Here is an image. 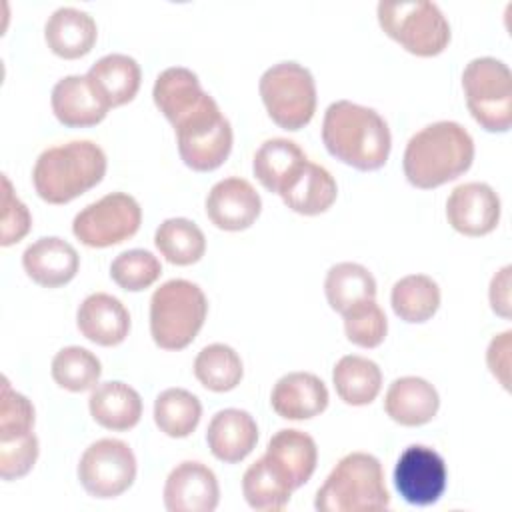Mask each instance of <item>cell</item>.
Masks as SVG:
<instances>
[{
	"mask_svg": "<svg viewBox=\"0 0 512 512\" xmlns=\"http://www.w3.org/2000/svg\"><path fill=\"white\" fill-rule=\"evenodd\" d=\"M52 112L68 128L96 126L108 114V106L92 90L86 76H64L52 88Z\"/></svg>",
	"mask_w": 512,
	"mask_h": 512,
	"instance_id": "cell-21",
	"label": "cell"
},
{
	"mask_svg": "<svg viewBox=\"0 0 512 512\" xmlns=\"http://www.w3.org/2000/svg\"><path fill=\"white\" fill-rule=\"evenodd\" d=\"M86 78L98 98L108 106H122L130 102L140 88V66L128 54H106L96 60Z\"/></svg>",
	"mask_w": 512,
	"mask_h": 512,
	"instance_id": "cell-24",
	"label": "cell"
},
{
	"mask_svg": "<svg viewBox=\"0 0 512 512\" xmlns=\"http://www.w3.org/2000/svg\"><path fill=\"white\" fill-rule=\"evenodd\" d=\"M38 458V438L34 432L0 440V478L16 480L26 476Z\"/></svg>",
	"mask_w": 512,
	"mask_h": 512,
	"instance_id": "cell-40",
	"label": "cell"
},
{
	"mask_svg": "<svg viewBox=\"0 0 512 512\" xmlns=\"http://www.w3.org/2000/svg\"><path fill=\"white\" fill-rule=\"evenodd\" d=\"M260 210V194L248 180L238 176L216 182L206 196V214L220 230H246L256 222Z\"/></svg>",
	"mask_w": 512,
	"mask_h": 512,
	"instance_id": "cell-15",
	"label": "cell"
},
{
	"mask_svg": "<svg viewBox=\"0 0 512 512\" xmlns=\"http://www.w3.org/2000/svg\"><path fill=\"white\" fill-rule=\"evenodd\" d=\"M338 194L332 174L314 162H308L296 172V176L280 192L282 202L298 214L316 216L326 212Z\"/></svg>",
	"mask_w": 512,
	"mask_h": 512,
	"instance_id": "cell-25",
	"label": "cell"
},
{
	"mask_svg": "<svg viewBox=\"0 0 512 512\" xmlns=\"http://www.w3.org/2000/svg\"><path fill=\"white\" fill-rule=\"evenodd\" d=\"M244 368L238 352L228 344H208L194 360V376L212 392H228L242 380Z\"/></svg>",
	"mask_w": 512,
	"mask_h": 512,
	"instance_id": "cell-34",
	"label": "cell"
},
{
	"mask_svg": "<svg viewBox=\"0 0 512 512\" xmlns=\"http://www.w3.org/2000/svg\"><path fill=\"white\" fill-rule=\"evenodd\" d=\"M510 272L512 266H504L490 282V304L502 318H510Z\"/></svg>",
	"mask_w": 512,
	"mask_h": 512,
	"instance_id": "cell-43",
	"label": "cell"
},
{
	"mask_svg": "<svg viewBox=\"0 0 512 512\" xmlns=\"http://www.w3.org/2000/svg\"><path fill=\"white\" fill-rule=\"evenodd\" d=\"M106 154L92 140H72L46 148L32 170L38 196L48 204H66L102 182Z\"/></svg>",
	"mask_w": 512,
	"mask_h": 512,
	"instance_id": "cell-3",
	"label": "cell"
},
{
	"mask_svg": "<svg viewBox=\"0 0 512 512\" xmlns=\"http://www.w3.org/2000/svg\"><path fill=\"white\" fill-rule=\"evenodd\" d=\"M388 506L390 494L384 484L382 464L366 452L346 454L318 488L314 500L318 512L384 510Z\"/></svg>",
	"mask_w": 512,
	"mask_h": 512,
	"instance_id": "cell-4",
	"label": "cell"
},
{
	"mask_svg": "<svg viewBox=\"0 0 512 512\" xmlns=\"http://www.w3.org/2000/svg\"><path fill=\"white\" fill-rule=\"evenodd\" d=\"M390 302L400 320L420 324L436 314L440 306V288L426 274H408L392 286Z\"/></svg>",
	"mask_w": 512,
	"mask_h": 512,
	"instance_id": "cell-31",
	"label": "cell"
},
{
	"mask_svg": "<svg viewBox=\"0 0 512 512\" xmlns=\"http://www.w3.org/2000/svg\"><path fill=\"white\" fill-rule=\"evenodd\" d=\"M76 324L84 338L98 346H116L130 332V314L112 294L94 292L84 298L76 312Z\"/></svg>",
	"mask_w": 512,
	"mask_h": 512,
	"instance_id": "cell-19",
	"label": "cell"
},
{
	"mask_svg": "<svg viewBox=\"0 0 512 512\" xmlns=\"http://www.w3.org/2000/svg\"><path fill=\"white\" fill-rule=\"evenodd\" d=\"M510 336H512L510 330L494 336L490 346H488V352H486V362H488L490 372L500 380V384L506 390L510 388V378H508V372H510V348H512Z\"/></svg>",
	"mask_w": 512,
	"mask_h": 512,
	"instance_id": "cell-42",
	"label": "cell"
},
{
	"mask_svg": "<svg viewBox=\"0 0 512 512\" xmlns=\"http://www.w3.org/2000/svg\"><path fill=\"white\" fill-rule=\"evenodd\" d=\"M208 312L202 288L184 278H172L150 298V334L164 350L186 348L200 332Z\"/></svg>",
	"mask_w": 512,
	"mask_h": 512,
	"instance_id": "cell-5",
	"label": "cell"
},
{
	"mask_svg": "<svg viewBox=\"0 0 512 512\" xmlns=\"http://www.w3.org/2000/svg\"><path fill=\"white\" fill-rule=\"evenodd\" d=\"M102 374L96 354L82 346H66L52 358V378L70 392H84L96 386Z\"/></svg>",
	"mask_w": 512,
	"mask_h": 512,
	"instance_id": "cell-36",
	"label": "cell"
},
{
	"mask_svg": "<svg viewBox=\"0 0 512 512\" xmlns=\"http://www.w3.org/2000/svg\"><path fill=\"white\" fill-rule=\"evenodd\" d=\"M446 218L464 236H484L498 226L500 198L486 182L460 184L446 200Z\"/></svg>",
	"mask_w": 512,
	"mask_h": 512,
	"instance_id": "cell-13",
	"label": "cell"
},
{
	"mask_svg": "<svg viewBox=\"0 0 512 512\" xmlns=\"http://www.w3.org/2000/svg\"><path fill=\"white\" fill-rule=\"evenodd\" d=\"M242 492L250 508L254 510H282L292 496V488L278 478L268 466L266 458H258L242 476Z\"/></svg>",
	"mask_w": 512,
	"mask_h": 512,
	"instance_id": "cell-35",
	"label": "cell"
},
{
	"mask_svg": "<svg viewBox=\"0 0 512 512\" xmlns=\"http://www.w3.org/2000/svg\"><path fill=\"white\" fill-rule=\"evenodd\" d=\"M342 316L346 336L352 344L360 348H376L384 342L388 332V320L376 300L362 302L344 312Z\"/></svg>",
	"mask_w": 512,
	"mask_h": 512,
	"instance_id": "cell-38",
	"label": "cell"
},
{
	"mask_svg": "<svg viewBox=\"0 0 512 512\" xmlns=\"http://www.w3.org/2000/svg\"><path fill=\"white\" fill-rule=\"evenodd\" d=\"M380 28L416 56H436L450 42V24L434 2H380Z\"/></svg>",
	"mask_w": 512,
	"mask_h": 512,
	"instance_id": "cell-8",
	"label": "cell"
},
{
	"mask_svg": "<svg viewBox=\"0 0 512 512\" xmlns=\"http://www.w3.org/2000/svg\"><path fill=\"white\" fill-rule=\"evenodd\" d=\"M326 300L338 314L376 298V280L368 268L356 262L334 264L324 280Z\"/></svg>",
	"mask_w": 512,
	"mask_h": 512,
	"instance_id": "cell-29",
	"label": "cell"
},
{
	"mask_svg": "<svg viewBox=\"0 0 512 512\" xmlns=\"http://www.w3.org/2000/svg\"><path fill=\"white\" fill-rule=\"evenodd\" d=\"M440 406L436 388L420 376L396 378L384 398L386 414L402 426H422L430 422Z\"/></svg>",
	"mask_w": 512,
	"mask_h": 512,
	"instance_id": "cell-22",
	"label": "cell"
},
{
	"mask_svg": "<svg viewBox=\"0 0 512 512\" xmlns=\"http://www.w3.org/2000/svg\"><path fill=\"white\" fill-rule=\"evenodd\" d=\"M174 132L182 162L196 172L216 170L232 150V126L210 94L174 124Z\"/></svg>",
	"mask_w": 512,
	"mask_h": 512,
	"instance_id": "cell-7",
	"label": "cell"
},
{
	"mask_svg": "<svg viewBox=\"0 0 512 512\" xmlns=\"http://www.w3.org/2000/svg\"><path fill=\"white\" fill-rule=\"evenodd\" d=\"M322 142L336 160L368 172L386 164L392 136L376 110L350 100H336L324 112Z\"/></svg>",
	"mask_w": 512,
	"mask_h": 512,
	"instance_id": "cell-1",
	"label": "cell"
},
{
	"mask_svg": "<svg viewBox=\"0 0 512 512\" xmlns=\"http://www.w3.org/2000/svg\"><path fill=\"white\" fill-rule=\"evenodd\" d=\"M218 500L216 474L202 462H180L166 478L164 506L170 512H212Z\"/></svg>",
	"mask_w": 512,
	"mask_h": 512,
	"instance_id": "cell-14",
	"label": "cell"
},
{
	"mask_svg": "<svg viewBox=\"0 0 512 512\" xmlns=\"http://www.w3.org/2000/svg\"><path fill=\"white\" fill-rule=\"evenodd\" d=\"M142 222V208L134 196L110 192L82 208L72 222L74 236L90 248H108L132 238Z\"/></svg>",
	"mask_w": 512,
	"mask_h": 512,
	"instance_id": "cell-10",
	"label": "cell"
},
{
	"mask_svg": "<svg viewBox=\"0 0 512 512\" xmlns=\"http://www.w3.org/2000/svg\"><path fill=\"white\" fill-rule=\"evenodd\" d=\"M474 160V140L452 120H440L418 130L404 150V176L422 190L442 186L462 176Z\"/></svg>",
	"mask_w": 512,
	"mask_h": 512,
	"instance_id": "cell-2",
	"label": "cell"
},
{
	"mask_svg": "<svg viewBox=\"0 0 512 512\" xmlns=\"http://www.w3.org/2000/svg\"><path fill=\"white\" fill-rule=\"evenodd\" d=\"M202 416L200 400L184 388H166L154 400V422L170 438L190 436Z\"/></svg>",
	"mask_w": 512,
	"mask_h": 512,
	"instance_id": "cell-33",
	"label": "cell"
},
{
	"mask_svg": "<svg viewBox=\"0 0 512 512\" xmlns=\"http://www.w3.org/2000/svg\"><path fill=\"white\" fill-rule=\"evenodd\" d=\"M78 480L94 498H116L136 480V456L122 440H96L80 456Z\"/></svg>",
	"mask_w": 512,
	"mask_h": 512,
	"instance_id": "cell-11",
	"label": "cell"
},
{
	"mask_svg": "<svg viewBox=\"0 0 512 512\" xmlns=\"http://www.w3.org/2000/svg\"><path fill=\"white\" fill-rule=\"evenodd\" d=\"M0 400V440L30 434L34 428V406L24 394L14 392L6 378L2 382Z\"/></svg>",
	"mask_w": 512,
	"mask_h": 512,
	"instance_id": "cell-39",
	"label": "cell"
},
{
	"mask_svg": "<svg viewBox=\"0 0 512 512\" xmlns=\"http://www.w3.org/2000/svg\"><path fill=\"white\" fill-rule=\"evenodd\" d=\"M268 116L284 130L304 128L316 110V84L308 68L298 62L270 66L258 84Z\"/></svg>",
	"mask_w": 512,
	"mask_h": 512,
	"instance_id": "cell-9",
	"label": "cell"
},
{
	"mask_svg": "<svg viewBox=\"0 0 512 512\" xmlns=\"http://www.w3.org/2000/svg\"><path fill=\"white\" fill-rule=\"evenodd\" d=\"M462 88L472 118L488 132L512 126V72L492 56L474 58L462 72Z\"/></svg>",
	"mask_w": 512,
	"mask_h": 512,
	"instance_id": "cell-6",
	"label": "cell"
},
{
	"mask_svg": "<svg viewBox=\"0 0 512 512\" xmlns=\"http://www.w3.org/2000/svg\"><path fill=\"white\" fill-rule=\"evenodd\" d=\"M306 160V154L294 140L270 138L256 150L252 170L268 192L280 194Z\"/></svg>",
	"mask_w": 512,
	"mask_h": 512,
	"instance_id": "cell-28",
	"label": "cell"
},
{
	"mask_svg": "<svg viewBox=\"0 0 512 512\" xmlns=\"http://www.w3.org/2000/svg\"><path fill=\"white\" fill-rule=\"evenodd\" d=\"M162 274L160 260L142 248L120 252L110 264L112 280L128 292H140L152 286Z\"/></svg>",
	"mask_w": 512,
	"mask_h": 512,
	"instance_id": "cell-37",
	"label": "cell"
},
{
	"mask_svg": "<svg viewBox=\"0 0 512 512\" xmlns=\"http://www.w3.org/2000/svg\"><path fill=\"white\" fill-rule=\"evenodd\" d=\"M210 452L226 464L244 460L258 442V426L250 412L240 408H224L216 412L206 430Z\"/></svg>",
	"mask_w": 512,
	"mask_h": 512,
	"instance_id": "cell-20",
	"label": "cell"
},
{
	"mask_svg": "<svg viewBox=\"0 0 512 512\" xmlns=\"http://www.w3.org/2000/svg\"><path fill=\"white\" fill-rule=\"evenodd\" d=\"M2 184H4V196H2V236H0V244L2 246H10L18 240H22L32 224L30 212L28 208L20 202V198L12 192V184L10 180L2 174Z\"/></svg>",
	"mask_w": 512,
	"mask_h": 512,
	"instance_id": "cell-41",
	"label": "cell"
},
{
	"mask_svg": "<svg viewBox=\"0 0 512 512\" xmlns=\"http://www.w3.org/2000/svg\"><path fill=\"white\" fill-rule=\"evenodd\" d=\"M98 28L94 18L78 8L62 6L52 12L44 26V38L48 48L66 60L88 54L96 42Z\"/></svg>",
	"mask_w": 512,
	"mask_h": 512,
	"instance_id": "cell-23",
	"label": "cell"
},
{
	"mask_svg": "<svg viewBox=\"0 0 512 512\" xmlns=\"http://www.w3.org/2000/svg\"><path fill=\"white\" fill-rule=\"evenodd\" d=\"M272 410L286 420H308L328 406L326 384L310 372H288L272 388Z\"/></svg>",
	"mask_w": 512,
	"mask_h": 512,
	"instance_id": "cell-18",
	"label": "cell"
},
{
	"mask_svg": "<svg viewBox=\"0 0 512 512\" xmlns=\"http://www.w3.org/2000/svg\"><path fill=\"white\" fill-rule=\"evenodd\" d=\"M332 382L336 394L346 404L364 406L378 396L382 386V372L374 360L348 354L336 362L332 370Z\"/></svg>",
	"mask_w": 512,
	"mask_h": 512,
	"instance_id": "cell-30",
	"label": "cell"
},
{
	"mask_svg": "<svg viewBox=\"0 0 512 512\" xmlns=\"http://www.w3.org/2000/svg\"><path fill=\"white\" fill-rule=\"evenodd\" d=\"M22 266L36 284L58 288L76 276L80 256L70 242L58 236H44L24 250Z\"/></svg>",
	"mask_w": 512,
	"mask_h": 512,
	"instance_id": "cell-17",
	"label": "cell"
},
{
	"mask_svg": "<svg viewBox=\"0 0 512 512\" xmlns=\"http://www.w3.org/2000/svg\"><path fill=\"white\" fill-rule=\"evenodd\" d=\"M264 458L278 478L296 490L314 474L318 448L310 434L296 428H284L270 438Z\"/></svg>",
	"mask_w": 512,
	"mask_h": 512,
	"instance_id": "cell-16",
	"label": "cell"
},
{
	"mask_svg": "<svg viewBox=\"0 0 512 512\" xmlns=\"http://www.w3.org/2000/svg\"><path fill=\"white\" fill-rule=\"evenodd\" d=\"M206 96L208 92L202 90L198 76L184 66L162 70L152 88L154 104L172 126L198 108Z\"/></svg>",
	"mask_w": 512,
	"mask_h": 512,
	"instance_id": "cell-27",
	"label": "cell"
},
{
	"mask_svg": "<svg viewBox=\"0 0 512 512\" xmlns=\"http://www.w3.org/2000/svg\"><path fill=\"white\" fill-rule=\"evenodd\" d=\"M448 484L444 458L428 446H408L394 466V486L398 494L414 506L436 504Z\"/></svg>",
	"mask_w": 512,
	"mask_h": 512,
	"instance_id": "cell-12",
	"label": "cell"
},
{
	"mask_svg": "<svg viewBox=\"0 0 512 512\" xmlns=\"http://www.w3.org/2000/svg\"><path fill=\"white\" fill-rule=\"evenodd\" d=\"M158 252L176 266H190L206 252L204 232L188 218H168L154 234Z\"/></svg>",
	"mask_w": 512,
	"mask_h": 512,
	"instance_id": "cell-32",
	"label": "cell"
},
{
	"mask_svg": "<svg viewBox=\"0 0 512 512\" xmlns=\"http://www.w3.org/2000/svg\"><path fill=\"white\" fill-rule=\"evenodd\" d=\"M88 408L92 418L108 430H130L140 422L142 398L140 394L118 380L98 384L90 398Z\"/></svg>",
	"mask_w": 512,
	"mask_h": 512,
	"instance_id": "cell-26",
	"label": "cell"
}]
</instances>
